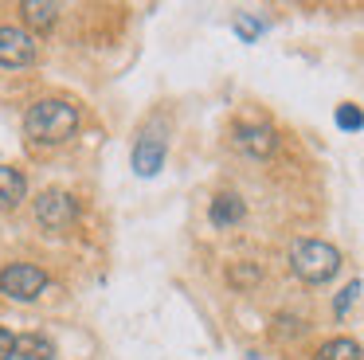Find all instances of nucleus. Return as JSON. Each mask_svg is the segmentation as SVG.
Here are the masks:
<instances>
[{
	"mask_svg": "<svg viewBox=\"0 0 364 360\" xmlns=\"http://www.w3.org/2000/svg\"><path fill=\"white\" fill-rule=\"evenodd\" d=\"M356 294H360V282H348L345 290H341V297H337V305H333V309H337V317H345L348 313V305L356 302Z\"/></svg>",
	"mask_w": 364,
	"mask_h": 360,
	"instance_id": "obj_15",
	"label": "nucleus"
},
{
	"mask_svg": "<svg viewBox=\"0 0 364 360\" xmlns=\"http://www.w3.org/2000/svg\"><path fill=\"white\" fill-rule=\"evenodd\" d=\"M12 356H16V337L0 325V360H12Z\"/></svg>",
	"mask_w": 364,
	"mask_h": 360,
	"instance_id": "obj_16",
	"label": "nucleus"
},
{
	"mask_svg": "<svg viewBox=\"0 0 364 360\" xmlns=\"http://www.w3.org/2000/svg\"><path fill=\"white\" fill-rule=\"evenodd\" d=\"M360 344L353 341V337H333V341H325L321 349H317L314 360H360Z\"/></svg>",
	"mask_w": 364,
	"mask_h": 360,
	"instance_id": "obj_12",
	"label": "nucleus"
},
{
	"mask_svg": "<svg viewBox=\"0 0 364 360\" xmlns=\"http://www.w3.org/2000/svg\"><path fill=\"white\" fill-rule=\"evenodd\" d=\"M235 145L247 157H270L278 149V133L270 125H239L235 129Z\"/></svg>",
	"mask_w": 364,
	"mask_h": 360,
	"instance_id": "obj_6",
	"label": "nucleus"
},
{
	"mask_svg": "<svg viewBox=\"0 0 364 360\" xmlns=\"http://www.w3.org/2000/svg\"><path fill=\"white\" fill-rule=\"evenodd\" d=\"M16 356L20 360H51L55 356V341L43 333H24V337H16Z\"/></svg>",
	"mask_w": 364,
	"mask_h": 360,
	"instance_id": "obj_10",
	"label": "nucleus"
},
{
	"mask_svg": "<svg viewBox=\"0 0 364 360\" xmlns=\"http://www.w3.org/2000/svg\"><path fill=\"white\" fill-rule=\"evenodd\" d=\"M43 286H48V274L36 263H12L0 270V294H9L12 302H32L43 294Z\"/></svg>",
	"mask_w": 364,
	"mask_h": 360,
	"instance_id": "obj_4",
	"label": "nucleus"
},
{
	"mask_svg": "<svg viewBox=\"0 0 364 360\" xmlns=\"http://www.w3.org/2000/svg\"><path fill=\"white\" fill-rule=\"evenodd\" d=\"M161 164H165V137L145 133V137L137 141V149H134V169L141 172V176H153Z\"/></svg>",
	"mask_w": 364,
	"mask_h": 360,
	"instance_id": "obj_7",
	"label": "nucleus"
},
{
	"mask_svg": "<svg viewBox=\"0 0 364 360\" xmlns=\"http://www.w3.org/2000/svg\"><path fill=\"white\" fill-rule=\"evenodd\" d=\"M79 129V110L63 98H43L28 110L24 117V133L36 141V145H59L71 133Z\"/></svg>",
	"mask_w": 364,
	"mask_h": 360,
	"instance_id": "obj_1",
	"label": "nucleus"
},
{
	"mask_svg": "<svg viewBox=\"0 0 364 360\" xmlns=\"http://www.w3.org/2000/svg\"><path fill=\"white\" fill-rule=\"evenodd\" d=\"M259 278H262V266H259V263H231V266H228V282H231L235 290L259 286Z\"/></svg>",
	"mask_w": 364,
	"mask_h": 360,
	"instance_id": "obj_13",
	"label": "nucleus"
},
{
	"mask_svg": "<svg viewBox=\"0 0 364 360\" xmlns=\"http://www.w3.org/2000/svg\"><path fill=\"white\" fill-rule=\"evenodd\" d=\"M212 223L215 227H235V223H243V216H247V203H243V196H235V192H220L212 200Z\"/></svg>",
	"mask_w": 364,
	"mask_h": 360,
	"instance_id": "obj_8",
	"label": "nucleus"
},
{
	"mask_svg": "<svg viewBox=\"0 0 364 360\" xmlns=\"http://www.w3.org/2000/svg\"><path fill=\"white\" fill-rule=\"evenodd\" d=\"M337 125H341V129H360L364 114L353 106V102H345V106H337Z\"/></svg>",
	"mask_w": 364,
	"mask_h": 360,
	"instance_id": "obj_14",
	"label": "nucleus"
},
{
	"mask_svg": "<svg viewBox=\"0 0 364 360\" xmlns=\"http://www.w3.org/2000/svg\"><path fill=\"white\" fill-rule=\"evenodd\" d=\"M20 12H24V20L32 23V28H40V31H51L55 20H59V4H51V0H28Z\"/></svg>",
	"mask_w": 364,
	"mask_h": 360,
	"instance_id": "obj_11",
	"label": "nucleus"
},
{
	"mask_svg": "<svg viewBox=\"0 0 364 360\" xmlns=\"http://www.w3.org/2000/svg\"><path fill=\"white\" fill-rule=\"evenodd\" d=\"M36 59V43L20 28H0V67H28Z\"/></svg>",
	"mask_w": 364,
	"mask_h": 360,
	"instance_id": "obj_5",
	"label": "nucleus"
},
{
	"mask_svg": "<svg viewBox=\"0 0 364 360\" xmlns=\"http://www.w3.org/2000/svg\"><path fill=\"white\" fill-rule=\"evenodd\" d=\"M36 219H40L43 231H67V227L79 219V203H75L71 192L48 188V192L36 196Z\"/></svg>",
	"mask_w": 364,
	"mask_h": 360,
	"instance_id": "obj_3",
	"label": "nucleus"
},
{
	"mask_svg": "<svg viewBox=\"0 0 364 360\" xmlns=\"http://www.w3.org/2000/svg\"><path fill=\"white\" fill-rule=\"evenodd\" d=\"M28 196V180L20 176L16 169H9V164H0V211L16 208L20 200Z\"/></svg>",
	"mask_w": 364,
	"mask_h": 360,
	"instance_id": "obj_9",
	"label": "nucleus"
},
{
	"mask_svg": "<svg viewBox=\"0 0 364 360\" xmlns=\"http://www.w3.org/2000/svg\"><path fill=\"white\" fill-rule=\"evenodd\" d=\"M290 270L301 282H309V286H321V282H329L341 270V250L321 239H301L290 250Z\"/></svg>",
	"mask_w": 364,
	"mask_h": 360,
	"instance_id": "obj_2",
	"label": "nucleus"
}]
</instances>
